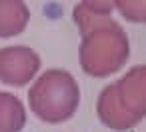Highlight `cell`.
I'll return each mask as SVG.
<instances>
[{"label": "cell", "mask_w": 146, "mask_h": 132, "mask_svg": "<svg viewBox=\"0 0 146 132\" xmlns=\"http://www.w3.org/2000/svg\"><path fill=\"white\" fill-rule=\"evenodd\" d=\"M28 102L34 114L48 122H66L78 108L80 90L76 80L66 70H48L30 88Z\"/></svg>", "instance_id": "6da1fadb"}, {"label": "cell", "mask_w": 146, "mask_h": 132, "mask_svg": "<svg viewBox=\"0 0 146 132\" xmlns=\"http://www.w3.org/2000/svg\"><path fill=\"white\" fill-rule=\"evenodd\" d=\"M40 60L36 52L28 46H6L0 48V82L10 86H22L26 84Z\"/></svg>", "instance_id": "7a4b0ae2"}, {"label": "cell", "mask_w": 146, "mask_h": 132, "mask_svg": "<svg viewBox=\"0 0 146 132\" xmlns=\"http://www.w3.org/2000/svg\"><path fill=\"white\" fill-rule=\"evenodd\" d=\"M26 124L22 102L8 92H0V132H20Z\"/></svg>", "instance_id": "3957f363"}, {"label": "cell", "mask_w": 146, "mask_h": 132, "mask_svg": "<svg viewBox=\"0 0 146 132\" xmlns=\"http://www.w3.org/2000/svg\"><path fill=\"white\" fill-rule=\"evenodd\" d=\"M28 8L22 2H0V36H12L26 28Z\"/></svg>", "instance_id": "277c9868"}]
</instances>
